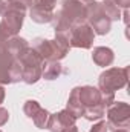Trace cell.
<instances>
[{
    "label": "cell",
    "mask_w": 130,
    "mask_h": 132,
    "mask_svg": "<svg viewBox=\"0 0 130 132\" xmlns=\"http://www.w3.org/2000/svg\"><path fill=\"white\" fill-rule=\"evenodd\" d=\"M87 19V6L81 0H61V8L54 12L52 23L55 32L70 31L72 26L84 23Z\"/></svg>",
    "instance_id": "cell-1"
},
{
    "label": "cell",
    "mask_w": 130,
    "mask_h": 132,
    "mask_svg": "<svg viewBox=\"0 0 130 132\" xmlns=\"http://www.w3.org/2000/svg\"><path fill=\"white\" fill-rule=\"evenodd\" d=\"M26 15V6L23 5H15L9 3L8 9L2 14V22H0V38L5 42L14 35L20 32L23 26V20Z\"/></svg>",
    "instance_id": "cell-2"
},
{
    "label": "cell",
    "mask_w": 130,
    "mask_h": 132,
    "mask_svg": "<svg viewBox=\"0 0 130 132\" xmlns=\"http://www.w3.org/2000/svg\"><path fill=\"white\" fill-rule=\"evenodd\" d=\"M17 60L22 65V81H25L26 85H34L41 78L44 62L31 46Z\"/></svg>",
    "instance_id": "cell-3"
},
{
    "label": "cell",
    "mask_w": 130,
    "mask_h": 132,
    "mask_svg": "<svg viewBox=\"0 0 130 132\" xmlns=\"http://www.w3.org/2000/svg\"><path fill=\"white\" fill-rule=\"evenodd\" d=\"M129 80V68H110L101 72L98 78V89L104 94L123 89Z\"/></svg>",
    "instance_id": "cell-4"
},
{
    "label": "cell",
    "mask_w": 130,
    "mask_h": 132,
    "mask_svg": "<svg viewBox=\"0 0 130 132\" xmlns=\"http://www.w3.org/2000/svg\"><path fill=\"white\" fill-rule=\"evenodd\" d=\"M107 129L112 132L119 128H129L130 123V106L124 101H113L106 108Z\"/></svg>",
    "instance_id": "cell-5"
},
{
    "label": "cell",
    "mask_w": 130,
    "mask_h": 132,
    "mask_svg": "<svg viewBox=\"0 0 130 132\" xmlns=\"http://www.w3.org/2000/svg\"><path fill=\"white\" fill-rule=\"evenodd\" d=\"M86 6H87V19H86V22L90 25L94 32L98 34V35L109 34L112 20L104 14L101 3L99 2H92V3H89Z\"/></svg>",
    "instance_id": "cell-6"
},
{
    "label": "cell",
    "mask_w": 130,
    "mask_h": 132,
    "mask_svg": "<svg viewBox=\"0 0 130 132\" xmlns=\"http://www.w3.org/2000/svg\"><path fill=\"white\" fill-rule=\"evenodd\" d=\"M94 38H95V32H94V29L90 28V25L87 22L78 23V25L70 28V34H69L70 48L89 49L94 45Z\"/></svg>",
    "instance_id": "cell-7"
},
{
    "label": "cell",
    "mask_w": 130,
    "mask_h": 132,
    "mask_svg": "<svg viewBox=\"0 0 130 132\" xmlns=\"http://www.w3.org/2000/svg\"><path fill=\"white\" fill-rule=\"evenodd\" d=\"M75 121H77V117L72 112H69L67 109H63V111H60L57 114L49 115L46 129H49L51 132H60L61 129H64L67 126L75 125Z\"/></svg>",
    "instance_id": "cell-8"
},
{
    "label": "cell",
    "mask_w": 130,
    "mask_h": 132,
    "mask_svg": "<svg viewBox=\"0 0 130 132\" xmlns=\"http://www.w3.org/2000/svg\"><path fill=\"white\" fill-rule=\"evenodd\" d=\"M78 97H80V101H81L84 111L87 108H92V106H97L99 103H103L99 89L95 86H89V85L87 86H78Z\"/></svg>",
    "instance_id": "cell-9"
},
{
    "label": "cell",
    "mask_w": 130,
    "mask_h": 132,
    "mask_svg": "<svg viewBox=\"0 0 130 132\" xmlns=\"http://www.w3.org/2000/svg\"><path fill=\"white\" fill-rule=\"evenodd\" d=\"M29 17L35 23H49V22H52V17H54V8L32 5L29 9Z\"/></svg>",
    "instance_id": "cell-10"
},
{
    "label": "cell",
    "mask_w": 130,
    "mask_h": 132,
    "mask_svg": "<svg viewBox=\"0 0 130 132\" xmlns=\"http://www.w3.org/2000/svg\"><path fill=\"white\" fill-rule=\"evenodd\" d=\"M113 59H115V54L110 48L107 46H97L94 48V52H92V60L97 63L98 66H110L113 63Z\"/></svg>",
    "instance_id": "cell-11"
},
{
    "label": "cell",
    "mask_w": 130,
    "mask_h": 132,
    "mask_svg": "<svg viewBox=\"0 0 130 132\" xmlns=\"http://www.w3.org/2000/svg\"><path fill=\"white\" fill-rule=\"evenodd\" d=\"M6 48H8L9 54L17 60V59L29 48V45H28V40H25L23 37L14 35V37H11V38L6 40Z\"/></svg>",
    "instance_id": "cell-12"
},
{
    "label": "cell",
    "mask_w": 130,
    "mask_h": 132,
    "mask_svg": "<svg viewBox=\"0 0 130 132\" xmlns=\"http://www.w3.org/2000/svg\"><path fill=\"white\" fill-rule=\"evenodd\" d=\"M64 68L61 66L60 62H46L43 66V74H41V78L44 80H55L58 78L61 74H66Z\"/></svg>",
    "instance_id": "cell-13"
},
{
    "label": "cell",
    "mask_w": 130,
    "mask_h": 132,
    "mask_svg": "<svg viewBox=\"0 0 130 132\" xmlns=\"http://www.w3.org/2000/svg\"><path fill=\"white\" fill-rule=\"evenodd\" d=\"M66 109H67L69 112H72L77 118L83 117L84 108H83V104H81V101H80V97H78V86L72 89V92H70V95H69V100H67Z\"/></svg>",
    "instance_id": "cell-14"
},
{
    "label": "cell",
    "mask_w": 130,
    "mask_h": 132,
    "mask_svg": "<svg viewBox=\"0 0 130 132\" xmlns=\"http://www.w3.org/2000/svg\"><path fill=\"white\" fill-rule=\"evenodd\" d=\"M101 6H103V11L104 14L113 22V20H119L121 17V9L116 6V3L113 0H103L101 2Z\"/></svg>",
    "instance_id": "cell-15"
},
{
    "label": "cell",
    "mask_w": 130,
    "mask_h": 132,
    "mask_svg": "<svg viewBox=\"0 0 130 132\" xmlns=\"http://www.w3.org/2000/svg\"><path fill=\"white\" fill-rule=\"evenodd\" d=\"M106 114V106L103 103H99L97 106H92V108H87L83 114V117L89 121H95V120H101Z\"/></svg>",
    "instance_id": "cell-16"
},
{
    "label": "cell",
    "mask_w": 130,
    "mask_h": 132,
    "mask_svg": "<svg viewBox=\"0 0 130 132\" xmlns=\"http://www.w3.org/2000/svg\"><path fill=\"white\" fill-rule=\"evenodd\" d=\"M40 109H41V106H40V103H38L37 100H28V101H25V104H23V112H25V115H26L28 118H31V120L38 114Z\"/></svg>",
    "instance_id": "cell-17"
},
{
    "label": "cell",
    "mask_w": 130,
    "mask_h": 132,
    "mask_svg": "<svg viewBox=\"0 0 130 132\" xmlns=\"http://www.w3.org/2000/svg\"><path fill=\"white\" fill-rule=\"evenodd\" d=\"M49 112L44 109V108H41L40 111H38V114L35 115L32 118V121H34V125L38 128V129H46V125H48V120H49Z\"/></svg>",
    "instance_id": "cell-18"
},
{
    "label": "cell",
    "mask_w": 130,
    "mask_h": 132,
    "mask_svg": "<svg viewBox=\"0 0 130 132\" xmlns=\"http://www.w3.org/2000/svg\"><path fill=\"white\" fill-rule=\"evenodd\" d=\"M107 121H104V120H101V121H98L95 123L92 128H90V131L89 132H107Z\"/></svg>",
    "instance_id": "cell-19"
},
{
    "label": "cell",
    "mask_w": 130,
    "mask_h": 132,
    "mask_svg": "<svg viewBox=\"0 0 130 132\" xmlns=\"http://www.w3.org/2000/svg\"><path fill=\"white\" fill-rule=\"evenodd\" d=\"M8 120H9V112H8V109L0 106V126L6 125V123H8Z\"/></svg>",
    "instance_id": "cell-20"
},
{
    "label": "cell",
    "mask_w": 130,
    "mask_h": 132,
    "mask_svg": "<svg viewBox=\"0 0 130 132\" xmlns=\"http://www.w3.org/2000/svg\"><path fill=\"white\" fill-rule=\"evenodd\" d=\"M9 3H15V5H23V6H26V8H31V5H32L34 0H8Z\"/></svg>",
    "instance_id": "cell-21"
},
{
    "label": "cell",
    "mask_w": 130,
    "mask_h": 132,
    "mask_svg": "<svg viewBox=\"0 0 130 132\" xmlns=\"http://www.w3.org/2000/svg\"><path fill=\"white\" fill-rule=\"evenodd\" d=\"M116 3V6L119 9H129V5H130V0H113Z\"/></svg>",
    "instance_id": "cell-22"
},
{
    "label": "cell",
    "mask_w": 130,
    "mask_h": 132,
    "mask_svg": "<svg viewBox=\"0 0 130 132\" xmlns=\"http://www.w3.org/2000/svg\"><path fill=\"white\" fill-rule=\"evenodd\" d=\"M60 132H78V128H77L75 125H72V126H67L64 129H61Z\"/></svg>",
    "instance_id": "cell-23"
},
{
    "label": "cell",
    "mask_w": 130,
    "mask_h": 132,
    "mask_svg": "<svg viewBox=\"0 0 130 132\" xmlns=\"http://www.w3.org/2000/svg\"><path fill=\"white\" fill-rule=\"evenodd\" d=\"M5 88H3V85H0V104L3 103V100H5Z\"/></svg>",
    "instance_id": "cell-24"
},
{
    "label": "cell",
    "mask_w": 130,
    "mask_h": 132,
    "mask_svg": "<svg viewBox=\"0 0 130 132\" xmlns=\"http://www.w3.org/2000/svg\"><path fill=\"white\" fill-rule=\"evenodd\" d=\"M123 17H124V23L129 25V19H127V17H129V9H124V15H123Z\"/></svg>",
    "instance_id": "cell-25"
},
{
    "label": "cell",
    "mask_w": 130,
    "mask_h": 132,
    "mask_svg": "<svg viewBox=\"0 0 130 132\" xmlns=\"http://www.w3.org/2000/svg\"><path fill=\"white\" fill-rule=\"evenodd\" d=\"M112 132H129V128H119V129H115Z\"/></svg>",
    "instance_id": "cell-26"
},
{
    "label": "cell",
    "mask_w": 130,
    "mask_h": 132,
    "mask_svg": "<svg viewBox=\"0 0 130 132\" xmlns=\"http://www.w3.org/2000/svg\"><path fill=\"white\" fill-rule=\"evenodd\" d=\"M84 5H89V3H92V2H95V0H81Z\"/></svg>",
    "instance_id": "cell-27"
},
{
    "label": "cell",
    "mask_w": 130,
    "mask_h": 132,
    "mask_svg": "<svg viewBox=\"0 0 130 132\" xmlns=\"http://www.w3.org/2000/svg\"><path fill=\"white\" fill-rule=\"evenodd\" d=\"M0 132H2V131H0Z\"/></svg>",
    "instance_id": "cell-28"
}]
</instances>
